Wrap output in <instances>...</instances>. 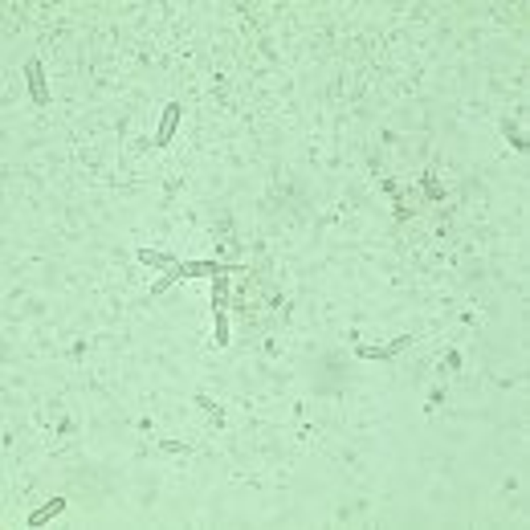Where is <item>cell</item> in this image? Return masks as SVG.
I'll return each mask as SVG.
<instances>
[{
  "instance_id": "6da1fadb",
  "label": "cell",
  "mask_w": 530,
  "mask_h": 530,
  "mask_svg": "<svg viewBox=\"0 0 530 530\" xmlns=\"http://www.w3.org/2000/svg\"><path fill=\"white\" fill-rule=\"evenodd\" d=\"M24 78H29V94H33V102H49L45 73H41V62H37V57H33V62L24 66Z\"/></svg>"
},
{
  "instance_id": "7a4b0ae2",
  "label": "cell",
  "mask_w": 530,
  "mask_h": 530,
  "mask_svg": "<svg viewBox=\"0 0 530 530\" xmlns=\"http://www.w3.org/2000/svg\"><path fill=\"white\" fill-rule=\"evenodd\" d=\"M62 510H66V498H53V502H45L41 510H33V514H29V527H45L49 518H57Z\"/></svg>"
},
{
  "instance_id": "3957f363",
  "label": "cell",
  "mask_w": 530,
  "mask_h": 530,
  "mask_svg": "<svg viewBox=\"0 0 530 530\" xmlns=\"http://www.w3.org/2000/svg\"><path fill=\"white\" fill-rule=\"evenodd\" d=\"M176 122H180V106L171 102L168 110H164V122H159V135H155V143H159V147H168V139L176 135Z\"/></svg>"
}]
</instances>
